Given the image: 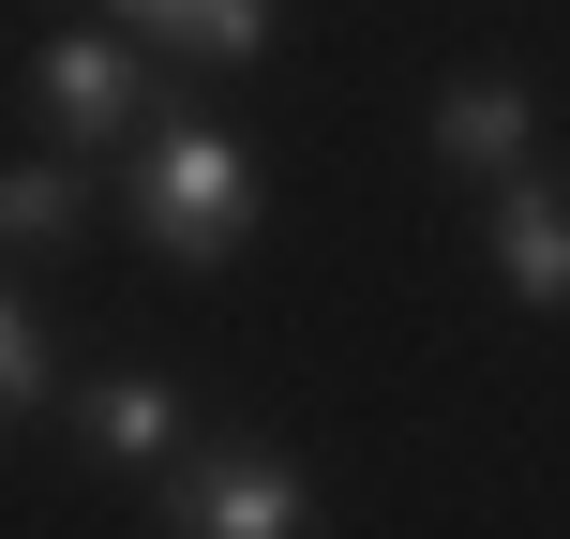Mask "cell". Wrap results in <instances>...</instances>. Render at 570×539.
Segmentation results:
<instances>
[{"mask_svg":"<svg viewBox=\"0 0 570 539\" xmlns=\"http://www.w3.org/2000/svg\"><path fill=\"white\" fill-rule=\"evenodd\" d=\"M136 226H150V256L226 270L240 226H256V166H240L226 136H196V120H150L136 136Z\"/></svg>","mask_w":570,"mask_h":539,"instance_id":"cell-1","label":"cell"},{"mask_svg":"<svg viewBox=\"0 0 570 539\" xmlns=\"http://www.w3.org/2000/svg\"><path fill=\"white\" fill-rule=\"evenodd\" d=\"M495 285L511 300H570V196L556 180H495Z\"/></svg>","mask_w":570,"mask_h":539,"instance_id":"cell-5","label":"cell"},{"mask_svg":"<svg viewBox=\"0 0 570 539\" xmlns=\"http://www.w3.org/2000/svg\"><path fill=\"white\" fill-rule=\"evenodd\" d=\"M16 405H46V315L0 285V420H16Z\"/></svg>","mask_w":570,"mask_h":539,"instance_id":"cell-9","label":"cell"},{"mask_svg":"<svg viewBox=\"0 0 570 539\" xmlns=\"http://www.w3.org/2000/svg\"><path fill=\"white\" fill-rule=\"evenodd\" d=\"M76 166H16V180H0V256H30V240H46V256H60V240H76Z\"/></svg>","mask_w":570,"mask_h":539,"instance_id":"cell-8","label":"cell"},{"mask_svg":"<svg viewBox=\"0 0 570 539\" xmlns=\"http://www.w3.org/2000/svg\"><path fill=\"white\" fill-rule=\"evenodd\" d=\"M301 525H315L301 465L256 450V435H226V450H196L166 480V539H301Z\"/></svg>","mask_w":570,"mask_h":539,"instance_id":"cell-2","label":"cell"},{"mask_svg":"<svg viewBox=\"0 0 570 539\" xmlns=\"http://www.w3.org/2000/svg\"><path fill=\"white\" fill-rule=\"evenodd\" d=\"M136 46H120V30H60L46 60H30V106L60 120V136H120V120H136Z\"/></svg>","mask_w":570,"mask_h":539,"instance_id":"cell-3","label":"cell"},{"mask_svg":"<svg viewBox=\"0 0 570 539\" xmlns=\"http://www.w3.org/2000/svg\"><path fill=\"white\" fill-rule=\"evenodd\" d=\"M150 30H166L180 60H256L271 46V0H150Z\"/></svg>","mask_w":570,"mask_h":539,"instance_id":"cell-7","label":"cell"},{"mask_svg":"<svg viewBox=\"0 0 570 539\" xmlns=\"http://www.w3.org/2000/svg\"><path fill=\"white\" fill-rule=\"evenodd\" d=\"M76 435H90V450H106V465H166L180 435H196V405H180L166 375H106V390L76 405Z\"/></svg>","mask_w":570,"mask_h":539,"instance_id":"cell-6","label":"cell"},{"mask_svg":"<svg viewBox=\"0 0 570 539\" xmlns=\"http://www.w3.org/2000/svg\"><path fill=\"white\" fill-rule=\"evenodd\" d=\"M525 136H541V90L525 76H451V106H435V150L481 180H525Z\"/></svg>","mask_w":570,"mask_h":539,"instance_id":"cell-4","label":"cell"}]
</instances>
